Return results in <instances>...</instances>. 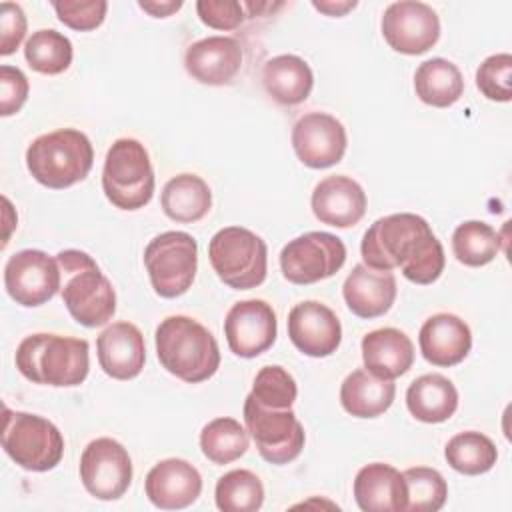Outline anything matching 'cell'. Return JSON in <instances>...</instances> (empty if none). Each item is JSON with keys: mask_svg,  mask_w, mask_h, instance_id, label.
Listing matches in <instances>:
<instances>
[{"mask_svg": "<svg viewBox=\"0 0 512 512\" xmlns=\"http://www.w3.org/2000/svg\"><path fill=\"white\" fill-rule=\"evenodd\" d=\"M278 332L276 312L264 300L236 302L224 320V336L230 350L240 358H256L266 352Z\"/></svg>", "mask_w": 512, "mask_h": 512, "instance_id": "16", "label": "cell"}, {"mask_svg": "<svg viewBox=\"0 0 512 512\" xmlns=\"http://www.w3.org/2000/svg\"><path fill=\"white\" fill-rule=\"evenodd\" d=\"M404 512H436L448 498V484L436 468L414 466L402 472Z\"/></svg>", "mask_w": 512, "mask_h": 512, "instance_id": "36", "label": "cell"}, {"mask_svg": "<svg viewBox=\"0 0 512 512\" xmlns=\"http://www.w3.org/2000/svg\"><path fill=\"white\" fill-rule=\"evenodd\" d=\"M312 6H314L316 10L328 14V16H344L346 12H350L352 8H356L358 2H354V0H350V2H330V0H328V2H318V0H314Z\"/></svg>", "mask_w": 512, "mask_h": 512, "instance_id": "44", "label": "cell"}, {"mask_svg": "<svg viewBox=\"0 0 512 512\" xmlns=\"http://www.w3.org/2000/svg\"><path fill=\"white\" fill-rule=\"evenodd\" d=\"M382 36L400 54L428 52L440 38V18L432 6L416 0L392 2L382 16Z\"/></svg>", "mask_w": 512, "mask_h": 512, "instance_id": "14", "label": "cell"}, {"mask_svg": "<svg viewBox=\"0 0 512 512\" xmlns=\"http://www.w3.org/2000/svg\"><path fill=\"white\" fill-rule=\"evenodd\" d=\"M196 12L214 30H234L246 18L244 6L236 0H200L196 2Z\"/></svg>", "mask_w": 512, "mask_h": 512, "instance_id": "40", "label": "cell"}, {"mask_svg": "<svg viewBox=\"0 0 512 512\" xmlns=\"http://www.w3.org/2000/svg\"><path fill=\"white\" fill-rule=\"evenodd\" d=\"M364 264L374 270L400 268L414 284H432L444 272V248L430 224L412 212L378 218L360 244Z\"/></svg>", "mask_w": 512, "mask_h": 512, "instance_id": "1", "label": "cell"}, {"mask_svg": "<svg viewBox=\"0 0 512 512\" xmlns=\"http://www.w3.org/2000/svg\"><path fill=\"white\" fill-rule=\"evenodd\" d=\"M262 84L268 96L278 104L296 106L310 96L314 74L304 58L296 54H280L264 64Z\"/></svg>", "mask_w": 512, "mask_h": 512, "instance_id": "26", "label": "cell"}, {"mask_svg": "<svg viewBox=\"0 0 512 512\" xmlns=\"http://www.w3.org/2000/svg\"><path fill=\"white\" fill-rule=\"evenodd\" d=\"M100 368L114 380L136 378L146 362L144 336L132 322L110 324L96 340Z\"/></svg>", "mask_w": 512, "mask_h": 512, "instance_id": "22", "label": "cell"}, {"mask_svg": "<svg viewBox=\"0 0 512 512\" xmlns=\"http://www.w3.org/2000/svg\"><path fill=\"white\" fill-rule=\"evenodd\" d=\"M410 414L426 424H440L452 418L458 408V390L442 374H422L406 390Z\"/></svg>", "mask_w": 512, "mask_h": 512, "instance_id": "27", "label": "cell"}, {"mask_svg": "<svg viewBox=\"0 0 512 512\" xmlns=\"http://www.w3.org/2000/svg\"><path fill=\"white\" fill-rule=\"evenodd\" d=\"M214 498L222 512H256L264 502V486L250 470H230L218 478Z\"/></svg>", "mask_w": 512, "mask_h": 512, "instance_id": "35", "label": "cell"}, {"mask_svg": "<svg viewBox=\"0 0 512 512\" xmlns=\"http://www.w3.org/2000/svg\"><path fill=\"white\" fill-rule=\"evenodd\" d=\"M252 398L268 408H292L298 388L290 372L282 366H264L252 384Z\"/></svg>", "mask_w": 512, "mask_h": 512, "instance_id": "37", "label": "cell"}, {"mask_svg": "<svg viewBox=\"0 0 512 512\" xmlns=\"http://www.w3.org/2000/svg\"><path fill=\"white\" fill-rule=\"evenodd\" d=\"M346 128L326 112H308L292 128V148L298 160L314 170L338 164L346 152Z\"/></svg>", "mask_w": 512, "mask_h": 512, "instance_id": "15", "label": "cell"}, {"mask_svg": "<svg viewBox=\"0 0 512 512\" xmlns=\"http://www.w3.org/2000/svg\"><path fill=\"white\" fill-rule=\"evenodd\" d=\"M58 20L78 32H88L98 28L108 10V2L104 0H64V2H52Z\"/></svg>", "mask_w": 512, "mask_h": 512, "instance_id": "39", "label": "cell"}, {"mask_svg": "<svg viewBox=\"0 0 512 512\" xmlns=\"http://www.w3.org/2000/svg\"><path fill=\"white\" fill-rule=\"evenodd\" d=\"M80 480L98 500H118L132 482L128 450L114 438L92 440L80 456Z\"/></svg>", "mask_w": 512, "mask_h": 512, "instance_id": "12", "label": "cell"}, {"mask_svg": "<svg viewBox=\"0 0 512 512\" xmlns=\"http://www.w3.org/2000/svg\"><path fill=\"white\" fill-rule=\"evenodd\" d=\"M202 454L222 466L238 460L248 450V434L242 424L234 418L220 416L210 420L200 432Z\"/></svg>", "mask_w": 512, "mask_h": 512, "instance_id": "33", "label": "cell"}, {"mask_svg": "<svg viewBox=\"0 0 512 512\" xmlns=\"http://www.w3.org/2000/svg\"><path fill=\"white\" fill-rule=\"evenodd\" d=\"M60 280L58 260L42 250H20L4 266V288L8 296L26 308L52 300L60 290Z\"/></svg>", "mask_w": 512, "mask_h": 512, "instance_id": "13", "label": "cell"}, {"mask_svg": "<svg viewBox=\"0 0 512 512\" xmlns=\"http://www.w3.org/2000/svg\"><path fill=\"white\" fill-rule=\"evenodd\" d=\"M314 216L334 228H352L366 214V194L350 176L336 174L320 180L312 192Z\"/></svg>", "mask_w": 512, "mask_h": 512, "instance_id": "20", "label": "cell"}, {"mask_svg": "<svg viewBox=\"0 0 512 512\" xmlns=\"http://www.w3.org/2000/svg\"><path fill=\"white\" fill-rule=\"evenodd\" d=\"M102 190L120 210L144 208L154 194V168L136 138H118L106 152Z\"/></svg>", "mask_w": 512, "mask_h": 512, "instance_id": "6", "label": "cell"}, {"mask_svg": "<svg viewBox=\"0 0 512 512\" xmlns=\"http://www.w3.org/2000/svg\"><path fill=\"white\" fill-rule=\"evenodd\" d=\"M414 90L424 104L448 108L464 94V78L454 62L446 58H430L416 68Z\"/></svg>", "mask_w": 512, "mask_h": 512, "instance_id": "30", "label": "cell"}, {"mask_svg": "<svg viewBox=\"0 0 512 512\" xmlns=\"http://www.w3.org/2000/svg\"><path fill=\"white\" fill-rule=\"evenodd\" d=\"M94 164L88 136L76 128H60L32 140L26 150V166L32 178L52 190L68 188L84 180Z\"/></svg>", "mask_w": 512, "mask_h": 512, "instance_id": "4", "label": "cell"}, {"mask_svg": "<svg viewBox=\"0 0 512 512\" xmlns=\"http://www.w3.org/2000/svg\"><path fill=\"white\" fill-rule=\"evenodd\" d=\"M160 204L170 220L192 224L210 212L212 192L200 176L178 174L164 184Z\"/></svg>", "mask_w": 512, "mask_h": 512, "instance_id": "29", "label": "cell"}, {"mask_svg": "<svg viewBox=\"0 0 512 512\" xmlns=\"http://www.w3.org/2000/svg\"><path fill=\"white\" fill-rule=\"evenodd\" d=\"M144 490L156 508L182 510L198 500L202 476L188 460L166 458L150 468Z\"/></svg>", "mask_w": 512, "mask_h": 512, "instance_id": "18", "label": "cell"}, {"mask_svg": "<svg viewBox=\"0 0 512 512\" xmlns=\"http://www.w3.org/2000/svg\"><path fill=\"white\" fill-rule=\"evenodd\" d=\"M444 456L452 470L466 476H478L492 470L498 460V450L486 434L466 430L448 440Z\"/></svg>", "mask_w": 512, "mask_h": 512, "instance_id": "31", "label": "cell"}, {"mask_svg": "<svg viewBox=\"0 0 512 512\" xmlns=\"http://www.w3.org/2000/svg\"><path fill=\"white\" fill-rule=\"evenodd\" d=\"M156 354L172 376L198 384L220 366V348L212 332L190 316H168L156 328Z\"/></svg>", "mask_w": 512, "mask_h": 512, "instance_id": "2", "label": "cell"}, {"mask_svg": "<svg viewBox=\"0 0 512 512\" xmlns=\"http://www.w3.org/2000/svg\"><path fill=\"white\" fill-rule=\"evenodd\" d=\"M16 368L34 384L78 386L90 368L88 342L46 332L26 336L16 348Z\"/></svg>", "mask_w": 512, "mask_h": 512, "instance_id": "3", "label": "cell"}, {"mask_svg": "<svg viewBox=\"0 0 512 512\" xmlns=\"http://www.w3.org/2000/svg\"><path fill=\"white\" fill-rule=\"evenodd\" d=\"M418 344L426 362L450 368L468 356L472 348V332L460 316L440 312L422 324Z\"/></svg>", "mask_w": 512, "mask_h": 512, "instance_id": "21", "label": "cell"}, {"mask_svg": "<svg viewBox=\"0 0 512 512\" xmlns=\"http://www.w3.org/2000/svg\"><path fill=\"white\" fill-rule=\"evenodd\" d=\"M28 78L26 74L16 68L2 64L0 66V116H12L16 114L26 98H28Z\"/></svg>", "mask_w": 512, "mask_h": 512, "instance_id": "41", "label": "cell"}, {"mask_svg": "<svg viewBox=\"0 0 512 512\" xmlns=\"http://www.w3.org/2000/svg\"><path fill=\"white\" fill-rule=\"evenodd\" d=\"M2 448L20 468L48 472L62 460L64 438L46 418L4 408Z\"/></svg>", "mask_w": 512, "mask_h": 512, "instance_id": "8", "label": "cell"}, {"mask_svg": "<svg viewBox=\"0 0 512 512\" xmlns=\"http://www.w3.org/2000/svg\"><path fill=\"white\" fill-rule=\"evenodd\" d=\"M56 260L66 276L62 300L70 316L86 328L104 326L112 320L116 292L94 258L82 250H62L56 254Z\"/></svg>", "mask_w": 512, "mask_h": 512, "instance_id": "5", "label": "cell"}, {"mask_svg": "<svg viewBox=\"0 0 512 512\" xmlns=\"http://www.w3.org/2000/svg\"><path fill=\"white\" fill-rule=\"evenodd\" d=\"M512 56L508 52L488 56L476 70V86L478 90L494 102H510L512 88Z\"/></svg>", "mask_w": 512, "mask_h": 512, "instance_id": "38", "label": "cell"}, {"mask_svg": "<svg viewBox=\"0 0 512 512\" xmlns=\"http://www.w3.org/2000/svg\"><path fill=\"white\" fill-rule=\"evenodd\" d=\"M288 338L302 354L324 358L338 350L342 326L332 308L318 300H304L288 314Z\"/></svg>", "mask_w": 512, "mask_h": 512, "instance_id": "17", "label": "cell"}, {"mask_svg": "<svg viewBox=\"0 0 512 512\" xmlns=\"http://www.w3.org/2000/svg\"><path fill=\"white\" fill-rule=\"evenodd\" d=\"M138 6H140L144 12H148L150 16H154V18H166V16H170L172 12L180 10V8H182V2H180V0H168V2H158V0L146 2V0H140Z\"/></svg>", "mask_w": 512, "mask_h": 512, "instance_id": "43", "label": "cell"}, {"mask_svg": "<svg viewBox=\"0 0 512 512\" xmlns=\"http://www.w3.org/2000/svg\"><path fill=\"white\" fill-rule=\"evenodd\" d=\"M144 266L158 296L178 298L186 294L194 282L198 244L188 232H162L148 242L144 250Z\"/></svg>", "mask_w": 512, "mask_h": 512, "instance_id": "9", "label": "cell"}, {"mask_svg": "<svg viewBox=\"0 0 512 512\" xmlns=\"http://www.w3.org/2000/svg\"><path fill=\"white\" fill-rule=\"evenodd\" d=\"M26 36V14L14 2L0 4V54L10 56Z\"/></svg>", "mask_w": 512, "mask_h": 512, "instance_id": "42", "label": "cell"}, {"mask_svg": "<svg viewBox=\"0 0 512 512\" xmlns=\"http://www.w3.org/2000/svg\"><path fill=\"white\" fill-rule=\"evenodd\" d=\"M452 250L464 266H484L500 252V236L496 230L480 220H466L458 224L452 234Z\"/></svg>", "mask_w": 512, "mask_h": 512, "instance_id": "34", "label": "cell"}, {"mask_svg": "<svg viewBox=\"0 0 512 512\" xmlns=\"http://www.w3.org/2000/svg\"><path fill=\"white\" fill-rule=\"evenodd\" d=\"M342 294L352 314L368 320L378 318L384 316L396 300V278L388 270L356 264L344 280Z\"/></svg>", "mask_w": 512, "mask_h": 512, "instance_id": "23", "label": "cell"}, {"mask_svg": "<svg viewBox=\"0 0 512 512\" xmlns=\"http://www.w3.org/2000/svg\"><path fill=\"white\" fill-rule=\"evenodd\" d=\"M394 396V382L378 378L366 368L350 372L340 386V404L356 418H376L384 414L392 406Z\"/></svg>", "mask_w": 512, "mask_h": 512, "instance_id": "28", "label": "cell"}, {"mask_svg": "<svg viewBox=\"0 0 512 512\" xmlns=\"http://www.w3.org/2000/svg\"><path fill=\"white\" fill-rule=\"evenodd\" d=\"M364 368L384 380L406 374L414 364V344L398 328H378L362 338Z\"/></svg>", "mask_w": 512, "mask_h": 512, "instance_id": "24", "label": "cell"}, {"mask_svg": "<svg viewBox=\"0 0 512 512\" xmlns=\"http://www.w3.org/2000/svg\"><path fill=\"white\" fill-rule=\"evenodd\" d=\"M208 260L216 276L234 290H250L266 280V242L248 228L226 226L208 244Z\"/></svg>", "mask_w": 512, "mask_h": 512, "instance_id": "7", "label": "cell"}, {"mask_svg": "<svg viewBox=\"0 0 512 512\" xmlns=\"http://www.w3.org/2000/svg\"><path fill=\"white\" fill-rule=\"evenodd\" d=\"M242 48L230 36H208L188 46L184 56L186 72L200 84H230L242 68Z\"/></svg>", "mask_w": 512, "mask_h": 512, "instance_id": "19", "label": "cell"}, {"mask_svg": "<svg viewBox=\"0 0 512 512\" xmlns=\"http://www.w3.org/2000/svg\"><path fill=\"white\" fill-rule=\"evenodd\" d=\"M244 424L260 456L270 464H288L304 448V426L292 408H268L248 394L244 400Z\"/></svg>", "mask_w": 512, "mask_h": 512, "instance_id": "10", "label": "cell"}, {"mask_svg": "<svg viewBox=\"0 0 512 512\" xmlns=\"http://www.w3.org/2000/svg\"><path fill=\"white\" fill-rule=\"evenodd\" d=\"M354 500L364 512H404V478L394 466L372 462L354 478Z\"/></svg>", "mask_w": 512, "mask_h": 512, "instance_id": "25", "label": "cell"}, {"mask_svg": "<svg viewBox=\"0 0 512 512\" xmlns=\"http://www.w3.org/2000/svg\"><path fill=\"white\" fill-rule=\"evenodd\" d=\"M72 42L58 30L42 28L32 32L24 44V58L28 66L40 74H62L72 64Z\"/></svg>", "mask_w": 512, "mask_h": 512, "instance_id": "32", "label": "cell"}, {"mask_svg": "<svg viewBox=\"0 0 512 512\" xmlns=\"http://www.w3.org/2000/svg\"><path fill=\"white\" fill-rule=\"evenodd\" d=\"M346 262L344 242L330 232H306L280 252V268L292 284H314L334 276Z\"/></svg>", "mask_w": 512, "mask_h": 512, "instance_id": "11", "label": "cell"}]
</instances>
